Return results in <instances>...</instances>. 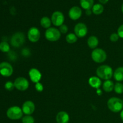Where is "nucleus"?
<instances>
[{
  "label": "nucleus",
  "mask_w": 123,
  "mask_h": 123,
  "mask_svg": "<svg viewBox=\"0 0 123 123\" xmlns=\"http://www.w3.org/2000/svg\"><path fill=\"white\" fill-rule=\"evenodd\" d=\"M114 86H115V84L112 80H107L103 82V89L105 92H110L114 90Z\"/></svg>",
  "instance_id": "19"
},
{
  "label": "nucleus",
  "mask_w": 123,
  "mask_h": 123,
  "mask_svg": "<svg viewBox=\"0 0 123 123\" xmlns=\"http://www.w3.org/2000/svg\"><path fill=\"white\" fill-rule=\"evenodd\" d=\"M80 4L82 8L86 10H90L94 6V0H80Z\"/></svg>",
  "instance_id": "20"
},
{
  "label": "nucleus",
  "mask_w": 123,
  "mask_h": 123,
  "mask_svg": "<svg viewBox=\"0 0 123 123\" xmlns=\"http://www.w3.org/2000/svg\"><path fill=\"white\" fill-rule=\"evenodd\" d=\"M114 78L118 82L123 81V67H119L114 73Z\"/></svg>",
  "instance_id": "18"
},
{
  "label": "nucleus",
  "mask_w": 123,
  "mask_h": 123,
  "mask_svg": "<svg viewBox=\"0 0 123 123\" xmlns=\"http://www.w3.org/2000/svg\"><path fill=\"white\" fill-rule=\"evenodd\" d=\"M91 58L94 62L97 63H102L107 58V54L104 50L100 48H96L91 53Z\"/></svg>",
  "instance_id": "3"
},
{
  "label": "nucleus",
  "mask_w": 123,
  "mask_h": 123,
  "mask_svg": "<svg viewBox=\"0 0 123 123\" xmlns=\"http://www.w3.org/2000/svg\"><path fill=\"white\" fill-rule=\"evenodd\" d=\"M36 107L35 105L32 101L27 100L24 102L22 105V109L23 113L26 115H31L34 112Z\"/></svg>",
  "instance_id": "12"
},
{
  "label": "nucleus",
  "mask_w": 123,
  "mask_h": 123,
  "mask_svg": "<svg viewBox=\"0 0 123 123\" xmlns=\"http://www.w3.org/2000/svg\"><path fill=\"white\" fill-rule=\"evenodd\" d=\"M82 12L80 7L78 6H74L69 10L68 16L72 20H76L81 17Z\"/></svg>",
  "instance_id": "13"
},
{
  "label": "nucleus",
  "mask_w": 123,
  "mask_h": 123,
  "mask_svg": "<svg viewBox=\"0 0 123 123\" xmlns=\"http://www.w3.org/2000/svg\"><path fill=\"white\" fill-rule=\"evenodd\" d=\"M119 38H120V37H119L118 34L117 33L114 32V33H112L110 36L109 39H110V40L111 41V42H117Z\"/></svg>",
  "instance_id": "28"
},
{
  "label": "nucleus",
  "mask_w": 123,
  "mask_h": 123,
  "mask_svg": "<svg viewBox=\"0 0 123 123\" xmlns=\"http://www.w3.org/2000/svg\"><path fill=\"white\" fill-rule=\"evenodd\" d=\"M0 50L2 52H9V44L7 42H2L0 43Z\"/></svg>",
  "instance_id": "24"
},
{
  "label": "nucleus",
  "mask_w": 123,
  "mask_h": 123,
  "mask_svg": "<svg viewBox=\"0 0 123 123\" xmlns=\"http://www.w3.org/2000/svg\"><path fill=\"white\" fill-rule=\"evenodd\" d=\"M22 123H34L35 120L31 115H25L22 118Z\"/></svg>",
  "instance_id": "26"
},
{
  "label": "nucleus",
  "mask_w": 123,
  "mask_h": 123,
  "mask_svg": "<svg viewBox=\"0 0 123 123\" xmlns=\"http://www.w3.org/2000/svg\"><path fill=\"white\" fill-rule=\"evenodd\" d=\"M66 40L69 44H73L76 43L78 40V37L74 33H69L66 36Z\"/></svg>",
  "instance_id": "23"
},
{
  "label": "nucleus",
  "mask_w": 123,
  "mask_h": 123,
  "mask_svg": "<svg viewBox=\"0 0 123 123\" xmlns=\"http://www.w3.org/2000/svg\"><path fill=\"white\" fill-rule=\"evenodd\" d=\"M120 118H121V120L123 121V109L120 112Z\"/></svg>",
  "instance_id": "34"
},
{
  "label": "nucleus",
  "mask_w": 123,
  "mask_h": 123,
  "mask_svg": "<svg viewBox=\"0 0 123 123\" xmlns=\"http://www.w3.org/2000/svg\"><path fill=\"white\" fill-rule=\"evenodd\" d=\"M88 46L90 49H95L98 45V39L96 36H90L87 40Z\"/></svg>",
  "instance_id": "17"
},
{
  "label": "nucleus",
  "mask_w": 123,
  "mask_h": 123,
  "mask_svg": "<svg viewBox=\"0 0 123 123\" xmlns=\"http://www.w3.org/2000/svg\"><path fill=\"white\" fill-rule=\"evenodd\" d=\"M121 11H122V12L123 13V3L122 6H121Z\"/></svg>",
  "instance_id": "35"
},
{
  "label": "nucleus",
  "mask_w": 123,
  "mask_h": 123,
  "mask_svg": "<svg viewBox=\"0 0 123 123\" xmlns=\"http://www.w3.org/2000/svg\"><path fill=\"white\" fill-rule=\"evenodd\" d=\"M114 91L117 94H121L123 93V84L121 82H117L114 86Z\"/></svg>",
  "instance_id": "25"
},
{
  "label": "nucleus",
  "mask_w": 123,
  "mask_h": 123,
  "mask_svg": "<svg viewBox=\"0 0 123 123\" xmlns=\"http://www.w3.org/2000/svg\"><path fill=\"white\" fill-rule=\"evenodd\" d=\"M96 74L97 77L103 80H110L114 75L112 68L108 65H102L97 68Z\"/></svg>",
  "instance_id": "1"
},
{
  "label": "nucleus",
  "mask_w": 123,
  "mask_h": 123,
  "mask_svg": "<svg viewBox=\"0 0 123 123\" xmlns=\"http://www.w3.org/2000/svg\"><path fill=\"white\" fill-rule=\"evenodd\" d=\"M98 1H99V2L102 4H106L109 1V0H98Z\"/></svg>",
  "instance_id": "33"
},
{
  "label": "nucleus",
  "mask_w": 123,
  "mask_h": 123,
  "mask_svg": "<svg viewBox=\"0 0 123 123\" xmlns=\"http://www.w3.org/2000/svg\"><path fill=\"white\" fill-rule=\"evenodd\" d=\"M4 87L6 88V90H7V91H11L14 89V83H13L11 81H8L5 84Z\"/></svg>",
  "instance_id": "27"
},
{
  "label": "nucleus",
  "mask_w": 123,
  "mask_h": 123,
  "mask_svg": "<svg viewBox=\"0 0 123 123\" xmlns=\"http://www.w3.org/2000/svg\"><path fill=\"white\" fill-rule=\"evenodd\" d=\"M64 16L63 13L59 11H56L54 12L52 14L51 16V21L52 24L56 26H61L63 25L64 22Z\"/></svg>",
  "instance_id": "8"
},
{
  "label": "nucleus",
  "mask_w": 123,
  "mask_h": 123,
  "mask_svg": "<svg viewBox=\"0 0 123 123\" xmlns=\"http://www.w3.org/2000/svg\"><path fill=\"white\" fill-rule=\"evenodd\" d=\"M117 34H118L120 38H123V24L119 26L117 31Z\"/></svg>",
  "instance_id": "31"
},
{
  "label": "nucleus",
  "mask_w": 123,
  "mask_h": 123,
  "mask_svg": "<svg viewBox=\"0 0 123 123\" xmlns=\"http://www.w3.org/2000/svg\"><path fill=\"white\" fill-rule=\"evenodd\" d=\"M74 32L77 37L79 38H83L87 34V26L84 23H78L74 26Z\"/></svg>",
  "instance_id": "9"
},
{
  "label": "nucleus",
  "mask_w": 123,
  "mask_h": 123,
  "mask_svg": "<svg viewBox=\"0 0 123 123\" xmlns=\"http://www.w3.org/2000/svg\"><path fill=\"white\" fill-rule=\"evenodd\" d=\"M89 85L91 87L96 89H98L102 84V81L97 76H92L88 80Z\"/></svg>",
  "instance_id": "16"
},
{
  "label": "nucleus",
  "mask_w": 123,
  "mask_h": 123,
  "mask_svg": "<svg viewBox=\"0 0 123 123\" xmlns=\"http://www.w3.org/2000/svg\"><path fill=\"white\" fill-rule=\"evenodd\" d=\"M23 114L22 109L16 106L10 107L7 111V117L12 120H19L22 117Z\"/></svg>",
  "instance_id": "5"
},
{
  "label": "nucleus",
  "mask_w": 123,
  "mask_h": 123,
  "mask_svg": "<svg viewBox=\"0 0 123 123\" xmlns=\"http://www.w3.org/2000/svg\"><path fill=\"white\" fill-rule=\"evenodd\" d=\"M25 41V35L23 32H17L12 36L10 42L12 45L15 48H19L21 46Z\"/></svg>",
  "instance_id": "6"
},
{
  "label": "nucleus",
  "mask_w": 123,
  "mask_h": 123,
  "mask_svg": "<svg viewBox=\"0 0 123 123\" xmlns=\"http://www.w3.org/2000/svg\"><path fill=\"white\" fill-rule=\"evenodd\" d=\"M29 76H30V78L31 81L35 84L39 82V81L42 79V73L38 69L36 68H31L29 71Z\"/></svg>",
  "instance_id": "14"
},
{
  "label": "nucleus",
  "mask_w": 123,
  "mask_h": 123,
  "mask_svg": "<svg viewBox=\"0 0 123 123\" xmlns=\"http://www.w3.org/2000/svg\"><path fill=\"white\" fill-rule=\"evenodd\" d=\"M92 10H91V9H90V10H86V12H85V13H86V14L87 16H90L91 14H92Z\"/></svg>",
  "instance_id": "32"
},
{
  "label": "nucleus",
  "mask_w": 123,
  "mask_h": 123,
  "mask_svg": "<svg viewBox=\"0 0 123 123\" xmlns=\"http://www.w3.org/2000/svg\"><path fill=\"white\" fill-rule=\"evenodd\" d=\"M35 88H36V90H37V91L38 92H42L43 90V85L42 83L37 82L36 84V85H35Z\"/></svg>",
  "instance_id": "30"
},
{
  "label": "nucleus",
  "mask_w": 123,
  "mask_h": 123,
  "mask_svg": "<svg viewBox=\"0 0 123 123\" xmlns=\"http://www.w3.org/2000/svg\"><path fill=\"white\" fill-rule=\"evenodd\" d=\"M104 11V7L102 4H96L92 8V12L96 15L101 14Z\"/></svg>",
  "instance_id": "22"
},
{
  "label": "nucleus",
  "mask_w": 123,
  "mask_h": 123,
  "mask_svg": "<svg viewBox=\"0 0 123 123\" xmlns=\"http://www.w3.org/2000/svg\"><path fill=\"white\" fill-rule=\"evenodd\" d=\"M61 33L60 30L55 27H50L45 31V38L50 42H56L61 37Z\"/></svg>",
  "instance_id": "4"
},
{
  "label": "nucleus",
  "mask_w": 123,
  "mask_h": 123,
  "mask_svg": "<svg viewBox=\"0 0 123 123\" xmlns=\"http://www.w3.org/2000/svg\"><path fill=\"white\" fill-rule=\"evenodd\" d=\"M13 68L12 65L7 62L0 64V74L4 77H9L13 74Z\"/></svg>",
  "instance_id": "10"
},
{
  "label": "nucleus",
  "mask_w": 123,
  "mask_h": 123,
  "mask_svg": "<svg viewBox=\"0 0 123 123\" xmlns=\"http://www.w3.org/2000/svg\"><path fill=\"white\" fill-rule=\"evenodd\" d=\"M40 30L34 26L30 28L28 31V38L29 40L32 43H36L38 42L40 38Z\"/></svg>",
  "instance_id": "11"
},
{
  "label": "nucleus",
  "mask_w": 123,
  "mask_h": 123,
  "mask_svg": "<svg viewBox=\"0 0 123 123\" xmlns=\"http://www.w3.org/2000/svg\"><path fill=\"white\" fill-rule=\"evenodd\" d=\"M70 117L68 113L65 111H60L56 116V121L57 123H68Z\"/></svg>",
  "instance_id": "15"
},
{
  "label": "nucleus",
  "mask_w": 123,
  "mask_h": 123,
  "mask_svg": "<svg viewBox=\"0 0 123 123\" xmlns=\"http://www.w3.org/2000/svg\"><path fill=\"white\" fill-rule=\"evenodd\" d=\"M59 30H60V32L61 34H66L67 32H68V26H67L66 25H62L61 26H60V28H59Z\"/></svg>",
  "instance_id": "29"
},
{
  "label": "nucleus",
  "mask_w": 123,
  "mask_h": 123,
  "mask_svg": "<svg viewBox=\"0 0 123 123\" xmlns=\"http://www.w3.org/2000/svg\"><path fill=\"white\" fill-rule=\"evenodd\" d=\"M52 24V21L51 19L50 18H49L48 17L44 16L40 20V25L44 28L47 29L50 28Z\"/></svg>",
  "instance_id": "21"
},
{
  "label": "nucleus",
  "mask_w": 123,
  "mask_h": 123,
  "mask_svg": "<svg viewBox=\"0 0 123 123\" xmlns=\"http://www.w3.org/2000/svg\"><path fill=\"white\" fill-rule=\"evenodd\" d=\"M14 87L20 91H26L29 87V82L24 77H19L16 78L14 82Z\"/></svg>",
  "instance_id": "7"
},
{
  "label": "nucleus",
  "mask_w": 123,
  "mask_h": 123,
  "mask_svg": "<svg viewBox=\"0 0 123 123\" xmlns=\"http://www.w3.org/2000/svg\"><path fill=\"white\" fill-rule=\"evenodd\" d=\"M107 105L111 111L117 113L123 109V101L118 97H111L108 100Z\"/></svg>",
  "instance_id": "2"
}]
</instances>
